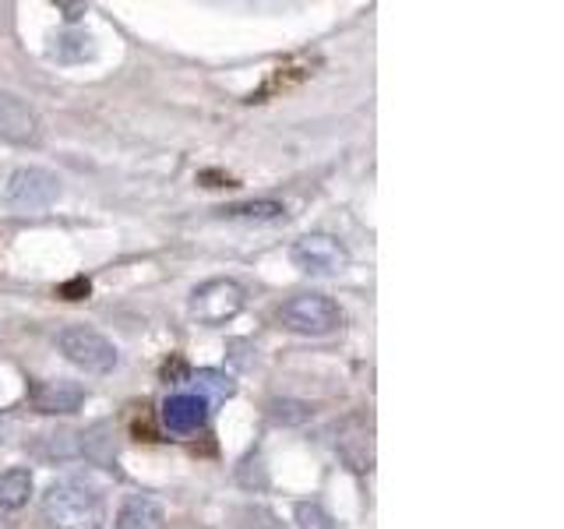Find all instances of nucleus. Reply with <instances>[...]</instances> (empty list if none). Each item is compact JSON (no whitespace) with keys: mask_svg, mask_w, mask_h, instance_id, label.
I'll return each mask as SVG.
<instances>
[{"mask_svg":"<svg viewBox=\"0 0 564 529\" xmlns=\"http://www.w3.org/2000/svg\"><path fill=\"white\" fill-rule=\"evenodd\" d=\"M46 529H102L106 501L102 490L85 476H57L40 498Z\"/></svg>","mask_w":564,"mask_h":529,"instance_id":"obj_1","label":"nucleus"},{"mask_svg":"<svg viewBox=\"0 0 564 529\" xmlns=\"http://www.w3.org/2000/svg\"><path fill=\"white\" fill-rule=\"evenodd\" d=\"M275 317L286 332L311 335V339H322V335L343 328V307L325 293H296L290 300H282Z\"/></svg>","mask_w":564,"mask_h":529,"instance_id":"obj_2","label":"nucleus"},{"mask_svg":"<svg viewBox=\"0 0 564 529\" xmlns=\"http://www.w3.org/2000/svg\"><path fill=\"white\" fill-rule=\"evenodd\" d=\"M57 349L70 367L85 370V375H113L120 364V349L113 346V339H106L102 332L88 328V325L61 328Z\"/></svg>","mask_w":564,"mask_h":529,"instance_id":"obj_3","label":"nucleus"},{"mask_svg":"<svg viewBox=\"0 0 564 529\" xmlns=\"http://www.w3.org/2000/svg\"><path fill=\"white\" fill-rule=\"evenodd\" d=\"M64 194V181L46 166H14L4 176L0 187V202L14 212H43L50 205H57Z\"/></svg>","mask_w":564,"mask_h":529,"instance_id":"obj_4","label":"nucleus"},{"mask_svg":"<svg viewBox=\"0 0 564 529\" xmlns=\"http://www.w3.org/2000/svg\"><path fill=\"white\" fill-rule=\"evenodd\" d=\"M293 269L314 279H335L349 269V247L332 234H304L290 247Z\"/></svg>","mask_w":564,"mask_h":529,"instance_id":"obj_5","label":"nucleus"},{"mask_svg":"<svg viewBox=\"0 0 564 529\" xmlns=\"http://www.w3.org/2000/svg\"><path fill=\"white\" fill-rule=\"evenodd\" d=\"M247 304V293L240 282L234 279H208L202 282L198 290L191 293V317L205 328H223L226 322H234V317L243 311Z\"/></svg>","mask_w":564,"mask_h":529,"instance_id":"obj_6","label":"nucleus"},{"mask_svg":"<svg viewBox=\"0 0 564 529\" xmlns=\"http://www.w3.org/2000/svg\"><path fill=\"white\" fill-rule=\"evenodd\" d=\"M43 138V120L35 106L18 93L0 88V145H35Z\"/></svg>","mask_w":564,"mask_h":529,"instance_id":"obj_7","label":"nucleus"},{"mask_svg":"<svg viewBox=\"0 0 564 529\" xmlns=\"http://www.w3.org/2000/svg\"><path fill=\"white\" fill-rule=\"evenodd\" d=\"M88 392L78 381H32L29 385V406L35 413H46V417H70L78 413L85 406Z\"/></svg>","mask_w":564,"mask_h":529,"instance_id":"obj_8","label":"nucleus"},{"mask_svg":"<svg viewBox=\"0 0 564 529\" xmlns=\"http://www.w3.org/2000/svg\"><path fill=\"white\" fill-rule=\"evenodd\" d=\"M212 406L198 392H176L163 402V423L170 434H194L205 428Z\"/></svg>","mask_w":564,"mask_h":529,"instance_id":"obj_9","label":"nucleus"},{"mask_svg":"<svg viewBox=\"0 0 564 529\" xmlns=\"http://www.w3.org/2000/svg\"><path fill=\"white\" fill-rule=\"evenodd\" d=\"M113 529H166V508L149 494H128L117 508Z\"/></svg>","mask_w":564,"mask_h":529,"instance_id":"obj_10","label":"nucleus"},{"mask_svg":"<svg viewBox=\"0 0 564 529\" xmlns=\"http://www.w3.org/2000/svg\"><path fill=\"white\" fill-rule=\"evenodd\" d=\"M216 216L229 219V223H282L286 219V208L272 198H254V202L223 205V208H216Z\"/></svg>","mask_w":564,"mask_h":529,"instance_id":"obj_11","label":"nucleus"},{"mask_svg":"<svg viewBox=\"0 0 564 529\" xmlns=\"http://www.w3.org/2000/svg\"><path fill=\"white\" fill-rule=\"evenodd\" d=\"M35 490V481H32V469L29 466H11L0 473V508L4 511H18L25 508L29 498Z\"/></svg>","mask_w":564,"mask_h":529,"instance_id":"obj_12","label":"nucleus"},{"mask_svg":"<svg viewBox=\"0 0 564 529\" xmlns=\"http://www.w3.org/2000/svg\"><path fill=\"white\" fill-rule=\"evenodd\" d=\"M194 392H198L208 406H216L234 396L237 385L229 375H223V370H198V375H194Z\"/></svg>","mask_w":564,"mask_h":529,"instance_id":"obj_13","label":"nucleus"},{"mask_svg":"<svg viewBox=\"0 0 564 529\" xmlns=\"http://www.w3.org/2000/svg\"><path fill=\"white\" fill-rule=\"evenodd\" d=\"M293 522L300 529H339V526H335V519L325 511V505H317V501H296L293 505Z\"/></svg>","mask_w":564,"mask_h":529,"instance_id":"obj_14","label":"nucleus"},{"mask_svg":"<svg viewBox=\"0 0 564 529\" xmlns=\"http://www.w3.org/2000/svg\"><path fill=\"white\" fill-rule=\"evenodd\" d=\"M269 417L275 423H304V420H311V406L307 402H293V399H272L269 402Z\"/></svg>","mask_w":564,"mask_h":529,"instance_id":"obj_15","label":"nucleus"},{"mask_svg":"<svg viewBox=\"0 0 564 529\" xmlns=\"http://www.w3.org/2000/svg\"><path fill=\"white\" fill-rule=\"evenodd\" d=\"M240 529H282V522L272 516L269 508L251 505V508H243V511H240Z\"/></svg>","mask_w":564,"mask_h":529,"instance_id":"obj_16","label":"nucleus"},{"mask_svg":"<svg viewBox=\"0 0 564 529\" xmlns=\"http://www.w3.org/2000/svg\"><path fill=\"white\" fill-rule=\"evenodd\" d=\"M61 11H67V14H64L67 22H78V14H82L85 8H82V4H75V8H70V4H61Z\"/></svg>","mask_w":564,"mask_h":529,"instance_id":"obj_17","label":"nucleus"}]
</instances>
